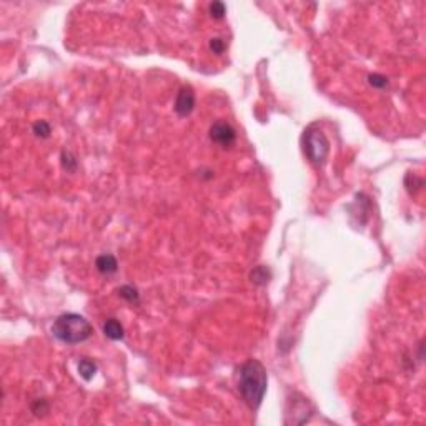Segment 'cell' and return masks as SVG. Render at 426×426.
Here are the masks:
<instances>
[{
	"label": "cell",
	"mask_w": 426,
	"mask_h": 426,
	"mask_svg": "<svg viewBox=\"0 0 426 426\" xmlns=\"http://www.w3.org/2000/svg\"><path fill=\"white\" fill-rule=\"evenodd\" d=\"M266 370L257 360H248L238 370V391L252 410H257L266 393Z\"/></svg>",
	"instance_id": "cell-1"
},
{
	"label": "cell",
	"mask_w": 426,
	"mask_h": 426,
	"mask_svg": "<svg viewBox=\"0 0 426 426\" xmlns=\"http://www.w3.org/2000/svg\"><path fill=\"white\" fill-rule=\"evenodd\" d=\"M93 330L88 320L77 313L60 315L52 327V333L67 345H77V343L88 340Z\"/></svg>",
	"instance_id": "cell-2"
},
{
	"label": "cell",
	"mask_w": 426,
	"mask_h": 426,
	"mask_svg": "<svg viewBox=\"0 0 426 426\" xmlns=\"http://www.w3.org/2000/svg\"><path fill=\"white\" fill-rule=\"evenodd\" d=\"M303 145H305V154H307L308 160L313 165H323L328 157L330 152V142L325 137V133L318 129H310L305 132L303 137Z\"/></svg>",
	"instance_id": "cell-3"
},
{
	"label": "cell",
	"mask_w": 426,
	"mask_h": 426,
	"mask_svg": "<svg viewBox=\"0 0 426 426\" xmlns=\"http://www.w3.org/2000/svg\"><path fill=\"white\" fill-rule=\"evenodd\" d=\"M210 140L213 143L220 145V147H232L237 140V133H235V129L230 125L220 120V122H215L212 127H210Z\"/></svg>",
	"instance_id": "cell-4"
},
{
	"label": "cell",
	"mask_w": 426,
	"mask_h": 426,
	"mask_svg": "<svg viewBox=\"0 0 426 426\" xmlns=\"http://www.w3.org/2000/svg\"><path fill=\"white\" fill-rule=\"evenodd\" d=\"M195 109V92L192 87L183 85L179 93H177V100H175V112L179 113L180 117H187L193 112Z\"/></svg>",
	"instance_id": "cell-5"
},
{
	"label": "cell",
	"mask_w": 426,
	"mask_h": 426,
	"mask_svg": "<svg viewBox=\"0 0 426 426\" xmlns=\"http://www.w3.org/2000/svg\"><path fill=\"white\" fill-rule=\"evenodd\" d=\"M95 266H97V270L102 275H112V273L117 271L118 263L113 255H100L97 258V262H95Z\"/></svg>",
	"instance_id": "cell-6"
},
{
	"label": "cell",
	"mask_w": 426,
	"mask_h": 426,
	"mask_svg": "<svg viewBox=\"0 0 426 426\" xmlns=\"http://www.w3.org/2000/svg\"><path fill=\"white\" fill-rule=\"evenodd\" d=\"M104 333L107 338L110 340H122L123 338V327L122 323L117 321L115 318H110V320H107L104 323Z\"/></svg>",
	"instance_id": "cell-7"
},
{
	"label": "cell",
	"mask_w": 426,
	"mask_h": 426,
	"mask_svg": "<svg viewBox=\"0 0 426 426\" xmlns=\"http://www.w3.org/2000/svg\"><path fill=\"white\" fill-rule=\"evenodd\" d=\"M79 373L84 380L90 381L95 377V373H97V363L90 358H84L79 363Z\"/></svg>",
	"instance_id": "cell-8"
},
{
	"label": "cell",
	"mask_w": 426,
	"mask_h": 426,
	"mask_svg": "<svg viewBox=\"0 0 426 426\" xmlns=\"http://www.w3.org/2000/svg\"><path fill=\"white\" fill-rule=\"evenodd\" d=\"M50 132H52V127H50L48 122L45 120H39V122H35L34 125V133L37 137L40 138H48L50 137Z\"/></svg>",
	"instance_id": "cell-9"
},
{
	"label": "cell",
	"mask_w": 426,
	"mask_h": 426,
	"mask_svg": "<svg viewBox=\"0 0 426 426\" xmlns=\"http://www.w3.org/2000/svg\"><path fill=\"white\" fill-rule=\"evenodd\" d=\"M118 293L122 298H125L129 303H137L138 302V291L133 288V287H129V285H125V287H122L118 290Z\"/></svg>",
	"instance_id": "cell-10"
},
{
	"label": "cell",
	"mask_w": 426,
	"mask_h": 426,
	"mask_svg": "<svg viewBox=\"0 0 426 426\" xmlns=\"http://www.w3.org/2000/svg\"><path fill=\"white\" fill-rule=\"evenodd\" d=\"M62 165L67 171H75V168H77V160H75V157L70 154V152H63L62 154Z\"/></svg>",
	"instance_id": "cell-11"
},
{
	"label": "cell",
	"mask_w": 426,
	"mask_h": 426,
	"mask_svg": "<svg viewBox=\"0 0 426 426\" xmlns=\"http://www.w3.org/2000/svg\"><path fill=\"white\" fill-rule=\"evenodd\" d=\"M210 14H212L213 18H223L225 14H227L225 4H221V2H213V4H210Z\"/></svg>",
	"instance_id": "cell-12"
},
{
	"label": "cell",
	"mask_w": 426,
	"mask_h": 426,
	"mask_svg": "<svg viewBox=\"0 0 426 426\" xmlns=\"http://www.w3.org/2000/svg\"><path fill=\"white\" fill-rule=\"evenodd\" d=\"M252 278L255 283H265V282H268V271L260 266V268H257L252 273Z\"/></svg>",
	"instance_id": "cell-13"
},
{
	"label": "cell",
	"mask_w": 426,
	"mask_h": 426,
	"mask_svg": "<svg viewBox=\"0 0 426 426\" xmlns=\"http://www.w3.org/2000/svg\"><path fill=\"white\" fill-rule=\"evenodd\" d=\"M370 84L373 87H378V88H383L386 87V79L383 77V75H378V73H374V75H370Z\"/></svg>",
	"instance_id": "cell-14"
},
{
	"label": "cell",
	"mask_w": 426,
	"mask_h": 426,
	"mask_svg": "<svg viewBox=\"0 0 426 426\" xmlns=\"http://www.w3.org/2000/svg\"><path fill=\"white\" fill-rule=\"evenodd\" d=\"M210 48H212L215 54H223L225 42L221 40V39H212V40H210Z\"/></svg>",
	"instance_id": "cell-15"
}]
</instances>
